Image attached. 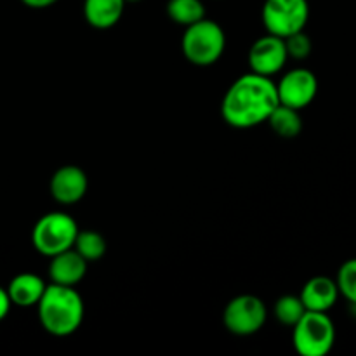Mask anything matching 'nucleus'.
Returning a JSON list of instances; mask_svg holds the SVG:
<instances>
[{
	"label": "nucleus",
	"mask_w": 356,
	"mask_h": 356,
	"mask_svg": "<svg viewBox=\"0 0 356 356\" xmlns=\"http://www.w3.org/2000/svg\"><path fill=\"white\" fill-rule=\"evenodd\" d=\"M280 104L277 83L271 76L245 73L238 76L226 90L221 103V115L235 129H252L268 122L275 108Z\"/></svg>",
	"instance_id": "f257e3e1"
},
{
	"label": "nucleus",
	"mask_w": 356,
	"mask_h": 356,
	"mask_svg": "<svg viewBox=\"0 0 356 356\" xmlns=\"http://www.w3.org/2000/svg\"><path fill=\"white\" fill-rule=\"evenodd\" d=\"M42 329L54 337H66L80 329L86 315L83 299L75 287L49 284L37 305Z\"/></svg>",
	"instance_id": "f03ea898"
},
{
	"label": "nucleus",
	"mask_w": 356,
	"mask_h": 356,
	"mask_svg": "<svg viewBox=\"0 0 356 356\" xmlns=\"http://www.w3.org/2000/svg\"><path fill=\"white\" fill-rule=\"evenodd\" d=\"M183 54L191 65L195 66H211L221 59L226 49V35L221 24L216 21L200 19L198 23L186 26L181 40Z\"/></svg>",
	"instance_id": "7ed1b4c3"
},
{
	"label": "nucleus",
	"mask_w": 356,
	"mask_h": 356,
	"mask_svg": "<svg viewBox=\"0 0 356 356\" xmlns=\"http://www.w3.org/2000/svg\"><path fill=\"white\" fill-rule=\"evenodd\" d=\"M79 232L75 219L70 214L61 211L47 212L35 222L31 243L38 254L51 259L56 254L73 249Z\"/></svg>",
	"instance_id": "20e7f679"
},
{
	"label": "nucleus",
	"mask_w": 356,
	"mask_h": 356,
	"mask_svg": "<svg viewBox=\"0 0 356 356\" xmlns=\"http://www.w3.org/2000/svg\"><path fill=\"white\" fill-rule=\"evenodd\" d=\"M336 343V325L325 312H306L292 327V344L301 356H325Z\"/></svg>",
	"instance_id": "39448f33"
},
{
	"label": "nucleus",
	"mask_w": 356,
	"mask_h": 356,
	"mask_svg": "<svg viewBox=\"0 0 356 356\" xmlns=\"http://www.w3.org/2000/svg\"><path fill=\"white\" fill-rule=\"evenodd\" d=\"M261 17L268 33L287 38L305 30L309 3L308 0H264Z\"/></svg>",
	"instance_id": "423d86ee"
},
{
	"label": "nucleus",
	"mask_w": 356,
	"mask_h": 356,
	"mask_svg": "<svg viewBox=\"0 0 356 356\" xmlns=\"http://www.w3.org/2000/svg\"><path fill=\"white\" fill-rule=\"evenodd\" d=\"M268 320V309L263 299L252 294H242L233 298L222 313V323L228 332L247 337L257 334Z\"/></svg>",
	"instance_id": "0eeeda50"
},
{
	"label": "nucleus",
	"mask_w": 356,
	"mask_h": 356,
	"mask_svg": "<svg viewBox=\"0 0 356 356\" xmlns=\"http://www.w3.org/2000/svg\"><path fill=\"white\" fill-rule=\"evenodd\" d=\"M277 90L280 104L301 111L315 101L318 94V79L312 70L294 68L278 80Z\"/></svg>",
	"instance_id": "6e6552de"
},
{
	"label": "nucleus",
	"mask_w": 356,
	"mask_h": 356,
	"mask_svg": "<svg viewBox=\"0 0 356 356\" xmlns=\"http://www.w3.org/2000/svg\"><path fill=\"white\" fill-rule=\"evenodd\" d=\"M289 61L285 40L277 35H264L252 44L249 51L250 72L264 76H273L284 70Z\"/></svg>",
	"instance_id": "1a4fd4ad"
},
{
	"label": "nucleus",
	"mask_w": 356,
	"mask_h": 356,
	"mask_svg": "<svg viewBox=\"0 0 356 356\" xmlns=\"http://www.w3.org/2000/svg\"><path fill=\"white\" fill-rule=\"evenodd\" d=\"M89 190L87 174L76 165H63L52 174L49 191L61 205H73L82 200Z\"/></svg>",
	"instance_id": "9d476101"
},
{
	"label": "nucleus",
	"mask_w": 356,
	"mask_h": 356,
	"mask_svg": "<svg viewBox=\"0 0 356 356\" xmlns=\"http://www.w3.org/2000/svg\"><path fill=\"white\" fill-rule=\"evenodd\" d=\"M87 266H89V263L75 249H68L51 257V263L47 268L49 278H51L52 284L75 287L86 277Z\"/></svg>",
	"instance_id": "9b49d317"
},
{
	"label": "nucleus",
	"mask_w": 356,
	"mask_h": 356,
	"mask_svg": "<svg viewBox=\"0 0 356 356\" xmlns=\"http://www.w3.org/2000/svg\"><path fill=\"white\" fill-rule=\"evenodd\" d=\"M301 299L308 312H329L339 299L341 292L337 282L329 277H313L305 284L301 291Z\"/></svg>",
	"instance_id": "f8f14e48"
},
{
	"label": "nucleus",
	"mask_w": 356,
	"mask_h": 356,
	"mask_svg": "<svg viewBox=\"0 0 356 356\" xmlns=\"http://www.w3.org/2000/svg\"><path fill=\"white\" fill-rule=\"evenodd\" d=\"M45 289H47V284L44 282V278L35 273L16 275L7 285L10 301H13L14 306H19V308L37 306L40 302L42 296H44Z\"/></svg>",
	"instance_id": "ddd939ff"
},
{
	"label": "nucleus",
	"mask_w": 356,
	"mask_h": 356,
	"mask_svg": "<svg viewBox=\"0 0 356 356\" xmlns=\"http://www.w3.org/2000/svg\"><path fill=\"white\" fill-rule=\"evenodd\" d=\"M125 3V0H83V17L96 30H108L122 19Z\"/></svg>",
	"instance_id": "4468645a"
},
{
	"label": "nucleus",
	"mask_w": 356,
	"mask_h": 356,
	"mask_svg": "<svg viewBox=\"0 0 356 356\" xmlns=\"http://www.w3.org/2000/svg\"><path fill=\"white\" fill-rule=\"evenodd\" d=\"M268 124H270L271 131L275 134L285 139L298 138L302 131V120L299 110L285 106V104H278L275 108V111L268 118Z\"/></svg>",
	"instance_id": "2eb2a0df"
},
{
	"label": "nucleus",
	"mask_w": 356,
	"mask_h": 356,
	"mask_svg": "<svg viewBox=\"0 0 356 356\" xmlns=\"http://www.w3.org/2000/svg\"><path fill=\"white\" fill-rule=\"evenodd\" d=\"M167 16L181 26H190L205 17V7L202 0H169Z\"/></svg>",
	"instance_id": "dca6fc26"
},
{
	"label": "nucleus",
	"mask_w": 356,
	"mask_h": 356,
	"mask_svg": "<svg viewBox=\"0 0 356 356\" xmlns=\"http://www.w3.org/2000/svg\"><path fill=\"white\" fill-rule=\"evenodd\" d=\"M73 249L87 261V263H96L106 254V240L99 232L94 229H80L76 235Z\"/></svg>",
	"instance_id": "f3484780"
},
{
	"label": "nucleus",
	"mask_w": 356,
	"mask_h": 356,
	"mask_svg": "<svg viewBox=\"0 0 356 356\" xmlns=\"http://www.w3.org/2000/svg\"><path fill=\"white\" fill-rule=\"evenodd\" d=\"M308 312L302 302L301 296H282V298L277 299L273 306V315L282 325L285 327H294L299 320L305 316V313Z\"/></svg>",
	"instance_id": "a211bd4d"
},
{
	"label": "nucleus",
	"mask_w": 356,
	"mask_h": 356,
	"mask_svg": "<svg viewBox=\"0 0 356 356\" xmlns=\"http://www.w3.org/2000/svg\"><path fill=\"white\" fill-rule=\"evenodd\" d=\"M337 287L343 298L356 306V257L346 261L337 271Z\"/></svg>",
	"instance_id": "6ab92c4d"
},
{
	"label": "nucleus",
	"mask_w": 356,
	"mask_h": 356,
	"mask_svg": "<svg viewBox=\"0 0 356 356\" xmlns=\"http://www.w3.org/2000/svg\"><path fill=\"white\" fill-rule=\"evenodd\" d=\"M284 40H285V47H287V52H289V58L301 61V59H306L309 54H312V49H313L312 38L305 33V30L298 31V33L284 38Z\"/></svg>",
	"instance_id": "aec40b11"
},
{
	"label": "nucleus",
	"mask_w": 356,
	"mask_h": 356,
	"mask_svg": "<svg viewBox=\"0 0 356 356\" xmlns=\"http://www.w3.org/2000/svg\"><path fill=\"white\" fill-rule=\"evenodd\" d=\"M10 306L14 305L13 301H10V296L9 292H7V287H2V285H0V322L9 315Z\"/></svg>",
	"instance_id": "412c9836"
},
{
	"label": "nucleus",
	"mask_w": 356,
	"mask_h": 356,
	"mask_svg": "<svg viewBox=\"0 0 356 356\" xmlns=\"http://www.w3.org/2000/svg\"><path fill=\"white\" fill-rule=\"evenodd\" d=\"M26 7H31V9H45V7L54 6L58 0H21Z\"/></svg>",
	"instance_id": "4be33fe9"
},
{
	"label": "nucleus",
	"mask_w": 356,
	"mask_h": 356,
	"mask_svg": "<svg viewBox=\"0 0 356 356\" xmlns=\"http://www.w3.org/2000/svg\"><path fill=\"white\" fill-rule=\"evenodd\" d=\"M125 2H131V3H136V2H141V0H125Z\"/></svg>",
	"instance_id": "5701e85b"
}]
</instances>
